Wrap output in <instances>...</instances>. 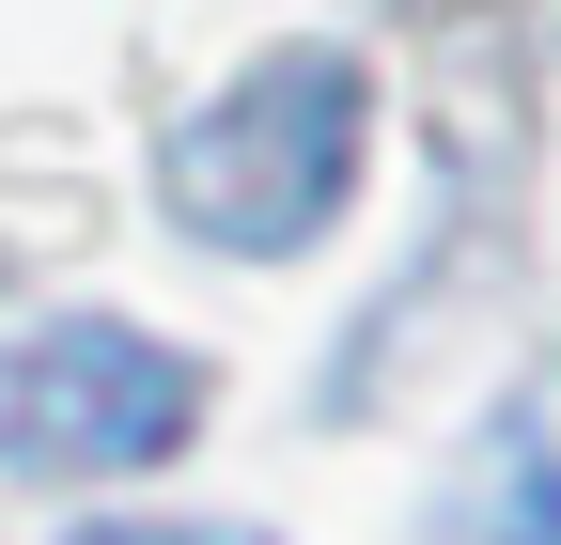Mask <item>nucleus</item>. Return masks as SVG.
Listing matches in <instances>:
<instances>
[{
    "label": "nucleus",
    "instance_id": "2",
    "mask_svg": "<svg viewBox=\"0 0 561 545\" xmlns=\"http://www.w3.org/2000/svg\"><path fill=\"white\" fill-rule=\"evenodd\" d=\"M187 437H203V359H172L157 327L47 312L0 344V467L32 484H125V467H172Z\"/></svg>",
    "mask_w": 561,
    "mask_h": 545
},
{
    "label": "nucleus",
    "instance_id": "4",
    "mask_svg": "<svg viewBox=\"0 0 561 545\" xmlns=\"http://www.w3.org/2000/svg\"><path fill=\"white\" fill-rule=\"evenodd\" d=\"M62 545H265V530H219V514H94Z\"/></svg>",
    "mask_w": 561,
    "mask_h": 545
},
{
    "label": "nucleus",
    "instance_id": "1",
    "mask_svg": "<svg viewBox=\"0 0 561 545\" xmlns=\"http://www.w3.org/2000/svg\"><path fill=\"white\" fill-rule=\"evenodd\" d=\"M359 125H375L359 62H343V47H280V62H250L219 109L172 125L157 202H172L203 250L280 265V250H312V234L343 219V187H359Z\"/></svg>",
    "mask_w": 561,
    "mask_h": 545
},
{
    "label": "nucleus",
    "instance_id": "3",
    "mask_svg": "<svg viewBox=\"0 0 561 545\" xmlns=\"http://www.w3.org/2000/svg\"><path fill=\"white\" fill-rule=\"evenodd\" d=\"M468 545H561V359L468 452Z\"/></svg>",
    "mask_w": 561,
    "mask_h": 545
}]
</instances>
